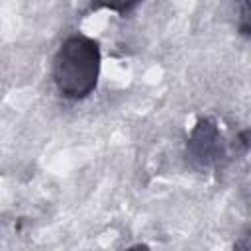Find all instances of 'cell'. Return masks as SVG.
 Wrapping results in <instances>:
<instances>
[{
  "label": "cell",
  "mask_w": 251,
  "mask_h": 251,
  "mask_svg": "<svg viewBox=\"0 0 251 251\" xmlns=\"http://www.w3.org/2000/svg\"><path fill=\"white\" fill-rule=\"evenodd\" d=\"M143 0H90V10H110L116 14L126 16Z\"/></svg>",
  "instance_id": "3"
},
{
  "label": "cell",
  "mask_w": 251,
  "mask_h": 251,
  "mask_svg": "<svg viewBox=\"0 0 251 251\" xmlns=\"http://www.w3.org/2000/svg\"><path fill=\"white\" fill-rule=\"evenodd\" d=\"M100 45L96 39L75 33L63 39L53 57V82L57 92L71 102L88 98L100 78Z\"/></svg>",
  "instance_id": "1"
},
{
  "label": "cell",
  "mask_w": 251,
  "mask_h": 251,
  "mask_svg": "<svg viewBox=\"0 0 251 251\" xmlns=\"http://www.w3.org/2000/svg\"><path fill=\"white\" fill-rule=\"evenodd\" d=\"M241 6V16H239V29L243 35H249V10H247V0H239Z\"/></svg>",
  "instance_id": "4"
},
{
  "label": "cell",
  "mask_w": 251,
  "mask_h": 251,
  "mask_svg": "<svg viewBox=\"0 0 251 251\" xmlns=\"http://www.w3.org/2000/svg\"><path fill=\"white\" fill-rule=\"evenodd\" d=\"M186 157L192 167L204 171L216 167L226 157V145L218 124L210 118H200L186 139Z\"/></svg>",
  "instance_id": "2"
}]
</instances>
